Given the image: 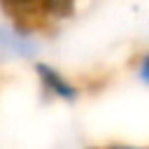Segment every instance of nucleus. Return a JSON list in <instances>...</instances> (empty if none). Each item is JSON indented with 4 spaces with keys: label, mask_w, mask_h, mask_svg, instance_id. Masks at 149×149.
<instances>
[{
    "label": "nucleus",
    "mask_w": 149,
    "mask_h": 149,
    "mask_svg": "<svg viewBox=\"0 0 149 149\" xmlns=\"http://www.w3.org/2000/svg\"><path fill=\"white\" fill-rule=\"evenodd\" d=\"M86 149H102V144H88Z\"/></svg>",
    "instance_id": "5"
},
{
    "label": "nucleus",
    "mask_w": 149,
    "mask_h": 149,
    "mask_svg": "<svg viewBox=\"0 0 149 149\" xmlns=\"http://www.w3.org/2000/svg\"><path fill=\"white\" fill-rule=\"evenodd\" d=\"M135 74H137V81L149 88V49L137 58V63H135Z\"/></svg>",
    "instance_id": "3"
},
{
    "label": "nucleus",
    "mask_w": 149,
    "mask_h": 149,
    "mask_svg": "<svg viewBox=\"0 0 149 149\" xmlns=\"http://www.w3.org/2000/svg\"><path fill=\"white\" fill-rule=\"evenodd\" d=\"M102 149H149V147H144V144H133V142H107V144H102Z\"/></svg>",
    "instance_id": "4"
},
{
    "label": "nucleus",
    "mask_w": 149,
    "mask_h": 149,
    "mask_svg": "<svg viewBox=\"0 0 149 149\" xmlns=\"http://www.w3.org/2000/svg\"><path fill=\"white\" fill-rule=\"evenodd\" d=\"M33 74H35V81L47 98H51L56 102H65V105L79 102V98H81L79 84L74 79H70L58 65L40 58L33 63Z\"/></svg>",
    "instance_id": "2"
},
{
    "label": "nucleus",
    "mask_w": 149,
    "mask_h": 149,
    "mask_svg": "<svg viewBox=\"0 0 149 149\" xmlns=\"http://www.w3.org/2000/svg\"><path fill=\"white\" fill-rule=\"evenodd\" d=\"M42 42L33 26L16 21H0V65L40 61Z\"/></svg>",
    "instance_id": "1"
}]
</instances>
